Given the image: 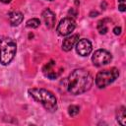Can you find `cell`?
Returning <instances> with one entry per match:
<instances>
[{"mask_svg": "<svg viewBox=\"0 0 126 126\" xmlns=\"http://www.w3.org/2000/svg\"><path fill=\"white\" fill-rule=\"evenodd\" d=\"M93 82V77L87 70L76 69L68 77L67 89L72 94H81L91 89Z\"/></svg>", "mask_w": 126, "mask_h": 126, "instance_id": "6da1fadb", "label": "cell"}, {"mask_svg": "<svg viewBox=\"0 0 126 126\" xmlns=\"http://www.w3.org/2000/svg\"><path fill=\"white\" fill-rule=\"evenodd\" d=\"M29 94L34 100L41 103L47 111L53 112L57 109V99L50 91L40 88H33L29 90Z\"/></svg>", "mask_w": 126, "mask_h": 126, "instance_id": "7a4b0ae2", "label": "cell"}, {"mask_svg": "<svg viewBox=\"0 0 126 126\" xmlns=\"http://www.w3.org/2000/svg\"><path fill=\"white\" fill-rule=\"evenodd\" d=\"M17 52L16 41L7 36L0 38V63L2 65H8L12 62Z\"/></svg>", "mask_w": 126, "mask_h": 126, "instance_id": "3957f363", "label": "cell"}, {"mask_svg": "<svg viewBox=\"0 0 126 126\" xmlns=\"http://www.w3.org/2000/svg\"><path fill=\"white\" fill-rule=\"evenodd\" d=\"M119 76V71L117 68H111L99 71L95 76V85L99 89H103L113 83Z\"/></svg>", "mask_w": 126, "mask_h": 126, "instance_id": "277c9868", "label": "cell"}, {"mask_svg": "<svg viewBox=\"0 0 126 126\" xmlns=\"http://www.w3.org/2000/svg\"><path fill=\"white\" fill-rule=\"evenodd\" d=\"M75 28H76L75 20L71 17H66L59 22V24L56 28V32L59 35L65 36V35L70 34L75 30Z\"/></svg>", "mask_w": 126, "mask_h": 126, "instance_id": "5b68a950", "label": "cell"}, {"mask_svg": "<svg viewBox=\"0 0 126 126\" xmlns=\"http://www.w3.org/2000/svg\"><path fill=\"white\" fill-rule=\"evenodd\" d=\"M111 60H112V55L110 54V52H108L105 49H97L96 51H94V53L92 56L93 64L96 67L106 65L110 63Z\"/></svg>", "mask_w": 126, "mask_h": 126, "instance_id": "8992f818", "label": "cell"}, {"mask_svg": "<svg viewBox=\"0 0 126 126\" xmlns=\"http://www.w3.org/2000/svg\"><path fill=\"white\" fill-rule=\"evenodd\" d=\"M93 50V45L91 41L87 38H83L78 40L76 43V51L81 56H88Z\"/></svg>", "mask_w": 126, "mask_h": 126, "instance_id": "52a82bcc", "label": "cell"}, {"mask_svg": "<svg viewBox=\"0 0 126 126\" xmlns=\"http://www.w3.org/2000/svg\"><path fill=\"white\" fill-rule=\"evenodd\" d=\"M42 19H43V22L45 24V26L48 28V29H52L54 26H55V21H56V17H55V14L50 10V9H45L42 14Z\"/></svg>", "mask_w": 126, "mask_h": 126, "instance_id": "ba28073f", "label": "cell"}, {"mask_svg": "<svg viewBox=\"0 0 126 126\" xmlns=\"http://www.w3.org/2000/svg\"><path fill=\"white\" fill-rule=\"evenodd\" d=\"M54 67H55V62H54L53 60H51V61H49L47 64H45L44 67H43V69H42L44 75H45L46 77H48L49 79H51V80L57 78V77L59 76V74H60V71L57 72V71L54 69Z\"/></svg>", "mask_w": 126, "mask_h": 126, "instance_id": "9c48e42d", "label": "cell"}, {"mask_svg": "<svg viewBox=\"0 0 126 126\" xmlns=\"http://www.w3.org/2000/svg\"><path fill=\"white\" fill-rule=\"evenodd\" d=\"M79 38H80V36H79V34H77V33H76V34H73V35H71V36L66 37V38L64 39L63 43H62V49H63L64 51H66V52L72 50V48H73V47L76 45V43L78 42Z\"/></svg>", "mask_w": 126, "mask_h": 126, "instance_id": "30bf717a", "label": "cell"}, {"mask_svg": "<svg viewBox=\"0 0 126 126\" xmlns=\"http://www.w3.org/2000/svg\"><path fill=\"white\" fill-rule=\"evenodd\" d=\"M24 20V15L20 11H13L9 14V21L12 27L19 26Z\"/></svg>", "mask_w": 126, "mask_h": 126, "instance_id": "8fae6325", "label": "cell"}, {"mask_svg": "<svg viewBox=\"0 0 126 126\" xmlns=\"http://www.w3.org/2000/svg\"><path fill=\"white\" fill-rule=\"evenodd\" d=\"M117 121L120 125L125 126L126 124V108L121 106L117 111Z\"/></svg>", "mask_w": 126, "mask_h": 126, "instance_id": "7c38bea8", "label": "cell"}, {"mask_svg": "<svg viewBox=\"0 0 126 126\" xmlns=\"http://www.w3.org/2000/svg\"><path fill=\"white\" fill-rule=\"evenodd\" d=\"M39 25H40V21H39V19H37V18L30 19V20L27 22V24H26L27 28H30V29H36V28L39 27Z\"/></svg>", "mask_w": 126, "mask_h": 126, "instance_id": "4fadbf2b", "label": "cell"}, {"mask_svg": "<svg viewBox=\"0 0 126 126\" xmlns=\"http://www.w3.org/2000/svg\"><path fill=\"white\" fill-rule=\"evenodd\" d=\"M97 30L99 32L100 34H105L108 31L107 27H106V24H105V20H101L97 23Z\"/></svg>", "mask_w": 126, "mask_h": 126, "instance_id": "5bb4252c", "label": "cell"}, {"mask_svg": "<svg viewBox=\"0 0 126 126\" xmlns=\"http://www.w3.org/2000/svg\"><path fill=\"white\" fill-rule=\"evenodd\" d=\"M80 112V107L78 105H70L68 107V113L70 116H76Z\"/></svg>", "mask_w": 126, "mask_h": 126, "instance_id": "9a60e30c", "label": "cell"}, {"mask_svg": "<svg viewBox=\"0 0 126 126\" xmlns=\"http://www.w3.org/2000/svg\"><path fill=\"white\" fill-rule=\"evenodd\" d=\"M118 9L121 12H124L126 10V4H125V0H118Z\"/></svg>", "mask_w": 126, "mask_h": 126, "instance_id": "2e32d148", "label": "cell"}, {"mask_svg": "<svg viewBox=\"0 0 126 126\" xmlns=\"http://www.w3.org/2000/svg\"><path fill=\"white\" fill-rule=\"evenodd\" d=\"M113 32H114V34H116V35L120 34V33H121V28H120V27H115V28L113 29Z\"/></svg>", "mask_w": 126, "mask_h": 126, "instance_id": "e0dca14e", "label": "cell"}, {"mask_svg": "<svg viewBox=\"0 0 126 126\" xmlns=\"http://www.w3.org/2000/svg\"><path fill=\"white\" fill-rule=\"evenodd\" d=\"M96 15H98V13H97L96 11H94V12L93 11V12H91V14H90L91 17H96Z\"/></svg>", "mask_w": 126, "mask_h": 126, "instance_id": "ac0fdd59", "label": "cell"}, {"mask_svg": "<svg viewBox=\"0 0 126 126\" xmlns=\"http://www.w3.org/2000/svg\"><path fill=\"white\" fill-rule=\"evenodd\" d=\"M2 3H5V4H7V3H10L11 2V0H0Z\"/></svg>", "mask_w": 126, "mask_h": 126, "instance_id": "d6986e66", "label": "cell"}, {"mask_svg": "<svg viewBox=\"0 0 126 126\" xmlns=\"http://www.w3.org/2000/svg\"><path fill=\"white\" fill-rule=\"evenodd\" d=\"M48 1H52V0H48Z\"/></svg>", "mask_w": 126, "mask_h": 126, "instance_id": "ffe728a7", "label": "cell"}]
</instances>
